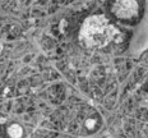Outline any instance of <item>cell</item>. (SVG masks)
Here are the masks:
<instances>
[{"mask_svg":"<svg viewBox=\"0 0 148 138\" xmlns=\"http://www.w3.org/2000/svg\"><path fill=\"white\" fill-rule=\"evenodd\" d=\"M118 33L107 18L103 15L89 17L81 30V40L88 47H103L112 41Z\"/></svg>","mask_w":148,"mask_h":138,"instance_id":"6da1fadb","label":"cell"},{"mask_svg":"<svg viewBox=\"0 0 148 138\" xmlns=\"http://www.w3.org/2000/svg\"><path fill=\"white\" fill-rule=\"evenodd\" d=\"M111 13L120 22L132 23L138 19L139 7L137 1H116L111 7Z\"/></svg>","mask_w":148,"mask_h":138,"instance_id":"7a4b0ae2","label":"cell"}]
</instances>
